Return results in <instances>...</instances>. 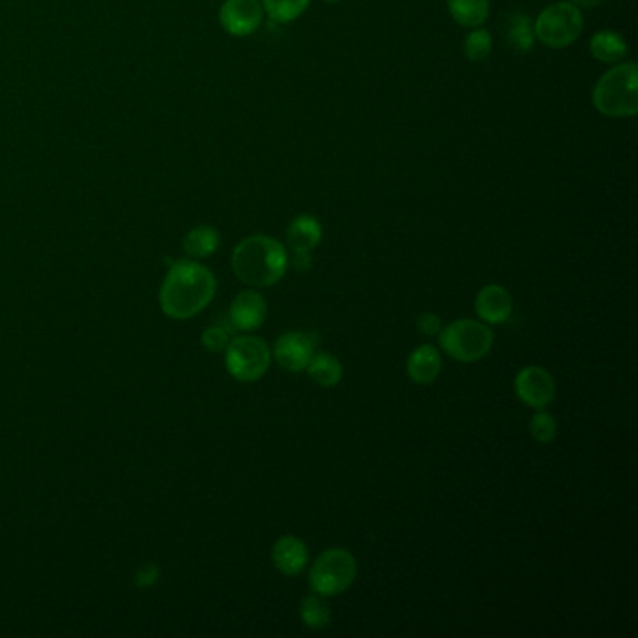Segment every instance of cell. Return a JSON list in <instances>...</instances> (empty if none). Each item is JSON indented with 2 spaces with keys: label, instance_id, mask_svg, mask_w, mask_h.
Instances as JSON below:
<instances>
[{
  "label": "cell",
  "instance_id": "e0dca14e",
  "mask_svg": "<svg viewBox=\"0 0 638 638\" xmlns=\"http://www.w3.org/2000/svg\"><path fill=\"white\" fill-rule=\"evenodd\" d=\"M448 12L464 29H478L491 15V0H448Z\"/></svg>",
  "mask_w": 638,
  "mask_h": 638
},
{
  "label": "cell",
  "instance_id": "83f0119b",
  "mask_svg": "<svg viewBox=\"0 0 638 638\" xmlns=\"http://www.w3.org/2000/svg\"><path fill=\"white\" fill-rule=\"evenodd\" d=\"M294 266L298 270H309L311 268V253H294Z\"/></svg>",
  "mask_w": 638,
  "mask_h": 638
},
{
  "label": "cell",
  "instance_id": "f1b7e54d",
  "mask_svg": "<svg viewBox=\"0 0 638 638\" xmlns=\"http://www.w3.org/2000/svg\"><path fill=\"white\" fill-rule=\"evenodd\" d=\"M567 2H571V4H575L577 8H597V6H601L605 0H567Z\"/></svg>",
  "mask_w": 638,
  "mask_h": 638
},
{
  "label": "cell",
  "instance_id": "30bf717a",
  "mask_svg": "<svg viewBox=\"0 0 638 638\" xmlns=\"http://www.w3.org/2000/svg\"><path fill=\"white\" fill-rule=\"evenodd\" d=\"M317 352V341L307 332H287L281 335L274 347L276 362L290 373H300Z\"/></svg>",
  "mask_w": 638,
  "mask_h": 638
},
{
  "label": "cell",
  "instance_id": "484cf974",
  "mask_svg": "<svg viewBox=\"0 0 638 638\" xmlns=\"http://www.w3.org/2000/svg\"><path fill=\"white\" fill-rule=\"evenodd\" d=\"M418 330H420V334L425 335V337H435V335L440 334V330H442V320L435 313H423L420 315V319H418Z\"/></svg>",
  "mask_w": 638,
  "mask_h": 638
},
{
  "label": "cell",
  "instance_id": "6da1fadb",
  "mask_svg": "<svg viewBox=\"0 0 638 638\" xmlns=\"http://www.w3.org/2000/svg\"><path fill=\"white\" fill-rule=\"evenodd\" d=\"M214 294L216 277L206 266L195 261L176 262L161 285V309L171 319H191L212 302Z\"/></svg>",
  "mask_w": 638,
  "mask_h": 638
},
{
  "label": "cell",
  "instance_id": "d6986e66",
  "mask_svg": "<svg viewBox=\"0 0 638 638\" xmlns=\"http://www.w3.org/2000/svg\"><path fill=\"white\" fill-rule=\"evenodd\" d=\"M221 244V236L218 229L210 225H201L189 231L184 238V249L193 259H206L218 251Z\"/></svg>",
  "mask_w": 638,
  "mask_h": 638
},
{
  "label": "cell",
  "instance_id": "277c9868",
  "mask_svg": "<svg viewBox=\"0 0 638 638\" xmlns=\"http://www.w3.org/2000/svg\"><path fill=\"white\" fill-rule=\"evenodd\" d=\"M442 350L457 362L472 363L483 360L493 348V330L478 320L461 319L448 324L438 334Z\"/></svg>",
  "mask_w": 638,
  "mask_h": 638
},
{
  "label": "cell",
  "instance_id": "f546056e",
  "mask_svg": "<svg viewBox=\"0 0 638 638\" xmlns=\"http://www.w3.org/2000/svg\"><path fill=\"white\" fill-rule=\"evenodd\" d=\"M324 2H328V4H337L339 0H324Z\"/></svg>",
  "mask_w": 638,
  "mask_h": 638
},
{
  "label": "cell",
  "instance_id": "4fadbf2b",
  "mask_svg": "<svg viewBox=\"0 0 638 638\" xmlns=\"http://www.w3.org/2000/svg\"><path fill=\"white\" fill-rule=\"evenodd\" d=\"M309 552L300 537L283 536L272 547V564L283 575H300L307 567Z\"/></svg>",
  "mask_w": 638,
  "mask_h": 638
},
{
  "label": "cell",
  "instance_id": "52a82bcc",
  "mask_svg": "<svg viewBox=\"0 0 638 638\" xmlns=\"http://www.w3.org/2000/svg\"><path fill=\"white\" fill-rule=\"evenodd\" d=\"M270 362V348L255 335L234 337L225 348L227 371L240 382H255L264 377Z\"/></svg>",
  "mask_w": 638,
  "mask_h": 638
},
{
  "label": "cell",
  "instance_id": "8fae6325",
  "mask_svg": "<svg viewBox=\"0 0 638 638\" xmlns=\"http://www.w3.org/2000/svg\"><path fill=\"white\" fill-rule=\"evenodd\" d=\"M266 315H268V304L264 296L255 290H244L232 300L231 322L236 330L253 332L261 328Z\"/></svg>",
  "mask_w": 638,
  "mask_h": 638
},
{
  "label": "cell",
  "instance_id": "7402d4cb",
  "mask_svg": "<svg viewBox=\"0 0 638 638\" xmlns=\"http://www.w3.org/2000/svg\"><path fill=\"white\" fill-rule=\"evenodd\" d=\"M264 14L272 21L287 25L296 21L309 8L311 0H261Z\"/></svg>",
  "mask_w": 638,
  "mask_h": 638
},
{
  "label": "cell",
  "instance_id": "5b68a950",
  "mask_svg": "<svg viewBox=\"0 0 638 638\" xmlns=\"http://www.w3.org/2000/svg\"><path fill=\"white\" fill-rule=\"evenodd\" d=\"M584 30V15L571 2H554L543 8L534 21V34L539 44L549 49H566L575 44Z\"/></svg>",
  "mask_w": 638,
  "mask_h": 638
},
{
  "label": "cell",
  "instance_id": "8992f818",
  "mask_svg": "<svg viewBox=\"0 0 638 638\" xmlns=\"http://www.w3.org/2000/svg\"><path fill=\"white\" fill-rule=\"evenodd\" d=\"M358 575V562L352 552L347 549H328L320 552L319 558L313 562L309 571V584L315 594L322 597L347 592Z\"/></svg>",
  "mask_w": 638,
  "mask_h": 638
},
{
  "label": "cell",
  "instance_id": "cb8c5ba5",
  "mask_svg": "<svg viewBox=\"0 0 638 638\" xmlns=\"http://www.w3.org/2000/svg\"><path fill=\"white\" fill-rule=\"evenodd\" d=\"M530 435L534 436V440L539 444H551L558 435V423L549 412L539 408V412L530 420Z\"/></svg>",
  "mask_w": 638,
  "mask_h": 638
},
{
  "label": "cell",
  "instance_id": "44dd1931",
  "mask_svg": "<svg viewBox=\"0 0 638 638\" xmlns=\"http://www.w3.org/2000/svg\"><path fill=\"white\" fill-rule=\"evenodd\" d=\"M300 618L305 627L320 631L332 624V610L326 605L322 595L309 594L300 603Z\"/></svg>",
  "mask_w": 638,
  "mask_h": 638
},
{
  "label": "cell",
  "instance_id": "4316f807",
  "mask_svg": "<svg viewBox=\"0 0 638 638\" xmlns=\"http://www.w3.org/2000/svg\"><path fill=\"white\" fill-rule=\"evenodd\" d=\"M158 579H160V567L156 566V564H146V566L137 571L135 586L150 588V586H154L158 582Z\"/></svg>",
  "mask_w": 638,
  "mask_h": 638
},
{
  "label": "cell",
  "instance_id": "5bb4252c",
  "mask_svg": "<svg viewBox=\"0 0 638 638\" xmlns=\"http://www.w3.org/2000/svg\"><path fill=\"white\" fill-rule=\"evenodd\" d=\"M442 371V356L433 345H420L412 350L406 362V373L416 384H433Z\"/></svg>",
  "mask_w": 638,
  "mask_h": 638
},
{
  "label": "cell",
  "instance_id": "603a6c76",
  "mask_svg": "<svg viewBox=\"0 0 638 638\" xmlns=\"http://www.w3.org/2000/svg\"><path fill=\"white\" fill-rule=\"evenodd\" d=\"M493 34L489 30L470 29L464 38L463 51L470 62H483L493 53Z\"/></svg>",
  "mask_w": 638,
  "mask_h": 638
},
{
  "label": "cell",
  "instance_id": "7a4b0ae2",
  "mask_svg": "<svg viewBox=\"0 0 638 638\" xmlns=\"http://www.w3.org/2000/svg\"><path fill=\"white\" fill-rule=\"evenodd\" d=\"M231 262L234 274L242 283L272 287L287 274L289 255L276 238L255 234L234 247Z\"/></svg>",
  "mask_w": 638,
  "mask_h": 638
},
{
  "label": "cell",
  "instance_id": "2e32d148",
  "mask_svg": "<svg viewBox=\"0 0 638 638\" xmlns=\"http://www.w3.org/2000/svg\"><path fill=\"white\" fill-rule=\"evenodd\" d=\"M590 53L601 64H618L629 55V45L618 32L599 30L590 40Z\"/></svg>",
  "mask_w": 638,
  "mask_h": 638
},
{
  "label": "cell",
  "instance_id": "ba28073f",
  "mask_svg": "<svg viewBox=\"0 0 638 638\" xmlns=\"http://www.w3.org/2000/svg\"><path fill=\"white\" fill-rule=\"evenodd\" d=\"M515 393L530 408H545L556 397V382L551 373L539 365H528L515 377Z\"/></svg>",
  "mask_w": 638,
  "mask_h": 638
},
{
  "label": "cell",
  "instance_id": "ac0fdd59",
  "mask_svg": "<svg viewBox=\"0 0 638 638\" xmlns=\"http://www.w3.org/2000/svg\"><path fill=\"white\" fill-rule=\"evenodd\" d=\"M506 42L509 49L515 53H528L534 47L536 34H534V21L530 15L524 12H513L508 15Z\"/></svg>",
  "mask_w": 638,
  "mask_h": 638
},
{
  "label": "cell",
  "instance_id": "9c48e42d",
  "mask_svg": "<svg viewBox=\"0 0 638 638\" xmlns=\"http://www.w3.org/2000/svg\"><path fill=\"white\" fill-rule=\"evenodd\" d=\"M264 8L261 0H225L219 10L221 27L231 36H251L262 25Z\"/></svg>",
  "mask_w": 638,
  "mask_h": 638
},
{
  "label": "cell",
  "instance_id": "ffe728a7",
  "mask_svg": "<svg viewBox=\"0 0 638 638\" xmlns=\"http://www.w3.org/2000/svg\"><path fill=\"white\" fill-rule=\"evenodd\" d=\"M305 369L309 377L324 388H334L343 378V365L332 354H326V352H319V354L315 352V356L311 358V362Z\"/></svg>",
  "mask_w": 638,
  "mask_h": 638
},
{
  "label": "cell",
  "instance_id": "3957f363",
  "mask_svg": "<svg viewBox=\"0 0 638 638\" xmlns=\"http://www.w3.org/2000/svg\"><path fill=\"white\" fill-rule=\"evenodd\" d=\"M594 107L609 118H631L638 113V66L627 60L612 64L592 92Z\"/></svg>",
  "mask_w": 638,
  "mask_h": 638
},
{
  "label": "cell",
  "instance_id": "d4e9b609",
  "mask_svg": "<svg viewBox=\"0 0 638 638\" xmlns=\"http://www.w3.org/2000/svg\"><path fill=\"white\" fill-rule=\"evenodd\" d=\"M229 341H231V339H229L227 330L221 328V326H210L208 330H204L203 345L208 352H214V354L225 352Z\"/></svg>",
  "mask_w": 638,
  "mask_h": 638
},
{
  "label": "cell",
  "instance_id": "9a60e30c",
  "mask_svg": "<svg viewBox=\"0 0 638 638\" xmlns=\"http://www.w3.org/2000/svg\"><path fill=\"white\" fill-rule=\"evenodd\" d=\"M322 240V225L315 216H298L290 221L287 229V244L292 253H311Z\"/></svg>",
  "mask_w": 638,
  "mask_h": 638
},
{
  "label": "cell",
  "instance_id": "7c38bea8",
  "mask_svg": "<svg viewBox=\"0 0 638 638\" xmlns=\"http://www.w3.org/2000/svg\"><path fill=\"white\" fill-rule=\"evenodd\" d=\"M513 300L502 285H487L476 296V313L487 324H502L511 317Z\"/></svg>",
  "mask_w": 638,
  "mask_h": 638
}]
</instances>
